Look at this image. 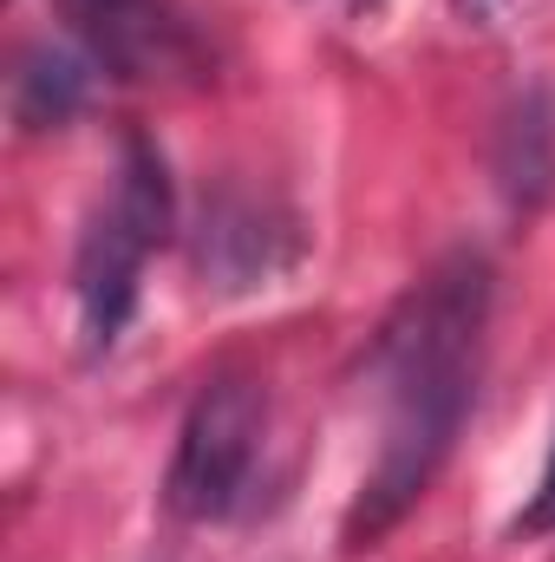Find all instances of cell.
I'll list each match as a JSON object with an SVG mask.
<instances>
[{"label": "cell", "mask_w": 555, "mask_h": 562, "mask_svg": "<svg viewBox=\"0 0 555 562\" xmlns=\"http://www.w3.org/2000/svg\"><path fill=\"white\" fill-rule=\"evenodd\" d=\"M269 451V393L249 373H216L196 386L177 425V451L163 471V510L177 524H229L256 497V471Z\"/></svg>", "instance_id": "3957f363"}, {"label": "cell", "mask_w": 555, "mask_h": 562, "mask_svg": "<svg viewBox=\"0 0 555 562\" xmlns=\"http://www.w3.org/2000/svg\"><path fill=\"white\" fill-rule=\"evenodd\" d=\"M99 59L79 40H39L13 59V125L20 132H59L92 105Z\"/></svg>", "instance_id": "8992f818"}, {"label": "cell", "mask_w": 555, "mask_h": 562, "mask_svg": "<svg viewBox=\"0 0 555 562\" xmlns=\"http://www.w3.org/2000/svg\"><path fill=\"white\" fill-rule=\"evenodd\" d=\"M490 301H497L490 256L457 243L386 307L366 347V380L380 400V451L340 517L347 557L380 550L451 464L464 419L477 406V380H484Z\"/></svg>", "instance_id": "6da1fadb"}, {"label": "cell", "mask_w": 555, "mask_h": 562, "mask_svg": "<svg viewBox=\"0 0 555 562\" xmlns=\"http://www.w3.org/2000/svg\"><path fill=\"white\" fill-rule=\"evenodd\" d=\"M66 33L99 59V72L132 86L209 79V40L183 0H53Z\"/></svg>", "instance_id": "277c9868"}, {"label": "cell", "mask_w": 555, "mask_h": 562, "mask_svg": "<svg viewBox=\"0 0 555 562\" xmlns=\"http://www.w3.org/2000/svg\"><path fill=\"white\" fill-rule=\"evenodd\" d=\"M497 190L510 196V210H543L555 190V99L543 86H523L510 99V112L497 119Z\"/></svg>", "instance_id": "52a82bcc"}, {"label": "cell", "mask_w": 555, "mask_h": 562, "mask_svg": "<svg viewBox=\"0 0 555 562\" xmlns=\"http://www.w3.org/2000/svg\"><path fill=\"white\" fill-rule=\"evenodd\" d=\"M307 256L301 216L249 183H216L190 223V269L216 294H256Z\"/></svg>", "instance_id": "5b68a950"}, {"label": "cell", "mask_w": 555, "mask_h": 562, "mask_svg": "<svg viewBox=\"0 0 555 562\" xmlns=\"http://www.w3.org/2000/svg\"><path fill=\"white\" fill-rule=\"evenodd\" d=\"M170 236H177V183H170V164H163V150L144 138V132H125V144H118V177L99 196V210L86 216L79 249H72L79 347L92 360L125 340V327L138 314V294H144V262Z\"/></svg>", "instance_id": "7a4b0ae2"}, {"label": "cell", "mask_w": 555, "mask_h": 562, "mask_svg": "<svg viewBox=\"0 0 555 562\" xmlns=\"http://www.w3.org/2000/svg\"><path fill=\"white\" fill-rule=\"evenodd\" d=\"M510 537H555V445H550V464H543V477H536V491L523 497V510L510 517Z\"/></svg>", "instance_id": "ba28073f"}, {"label": "cell", "mask_w": 555, "mask_h": 562, "mask_svg": "<svg viewBox=\"0 0 555 562\" xmlns=\"http://www.w3.org/2000/svg\"><path fill=\"white\" fill-rule=\"evenodd\" d=\"M314 7H327L333 20H380L386 0H314Z\"/></svg>", "instance_id": "9c48e42d"}]
</instances>
